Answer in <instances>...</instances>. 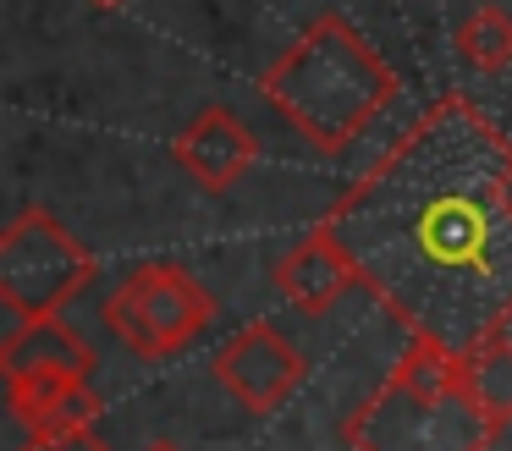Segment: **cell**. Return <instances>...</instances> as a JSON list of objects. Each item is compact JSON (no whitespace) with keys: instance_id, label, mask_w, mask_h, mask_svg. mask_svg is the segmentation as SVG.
<instances>
[{"instance_id":"cell-15","label":"cell","mask_w":512,"mask_h":451,"mask_svg":"<svg viewBox=\"0 0 512 451\" xmlns=\"http://www.w3.org/2000/svg\"><path fill=\"white\" fill-rule=\"evenodd\" d=\"M94 6H127V0H94Z\"/></svg>"},{"instance_id":"cell-11","label":"cell","mask_w":512,"mask_h":451,"mask_svg":"<svg viewBox=\"0 0 512 451\" xmlns=\"http://www.w3.org/2000/svg\"><path fill=\"white\" fill-rule=\"evenodd\" d=\"M463 369H468V385H474L479 407L490 413V424L507 429L512 424V336L496 330V336L474 341L463 352Z\"/></svg>"},{"instance_id":"cell-5","label":"cell","mask_w":512,"mask_h":451,"mask_svg":"<svg viewBox=\"0 0 512 451\" xmlns=\"http://www.w3.org/2000/svg\"><path fill=\"white\" fill-rule=\"evenodd\" d=\"M215 297L182 264H138L111 297H105V325L133 358L166 363L188 352L210 330Z\"/></svg>"},{"instance_id":"cell-3","label":"cell","mask_w":512,"mask_h":451,"mask_svg":"<svg viewBox=\"0 0 512 451\" xmlns=\"http://www.w3.org/2000/svg\"><path fill=\"white\" fill-rule=\"evenodd\" d=\"M496 435L463 352L430 336H408L402 363L342 418L347 451H490Z\"/></svg>"},{"instance_id":"cell-6","label":"cell","mask_w":512,"mask_h":451,"mask_svg":"<svg viewBox=\"0 0 512 451\" xmlns=\"http://www.w3.org/2000/svg\"><path fill=\"white\" fill-rule=\"evenodd\" d=\"M215 380L243 402V413L265 418L276 407H287V396L303 385V358L276 325L254 319L215 352Z\"/></svg>"},{"instance_id":"cell-2","label":"cell","mask_w":512,"mask_h":451,"mask_svg":"<svg viewBox=\"0 0 512 451\" xmlns=\"http://www.w3.org/2000/svg\"><path fill=\"white\" fill-rule=\"evenodd\" d=\"M259 94L320 154H342L397 99V72L342 11H320L259 72Z\"/></svg>"},{"instance_id":"cell-7","label":"cell","mask_w":512,"mask_h":451,"mask_svg":"<svg viewBox=\"0 0 512 451\" xmlns=\"http://www.w3.org/2000/svg\"><path fill=\"white\" fill-rule=\"evenodd\" d=\"M171 154H177V165L204 187V193H232V187L254 171L259 143H254V132L243 127L237 110L210 105V110H199V116L177 132Z\"/></svg>"},{"instance_id":"cell-9","label":"cell","mask_w":512,"mask_h":451,"mask_svg":"<svg viewBox=\"0 0 512 451\" xmlns=\"http://www.w3.org/2000/svg\"><path fill=\"white\" fill-rule=\"evenodd\" d=\"M0 374L6 380H89L94 347H83L61 319H28L0 341Z\"/></svg>"},{"instance_id":"cell-8","label":"cell","mask_w":512,"mask_h":451,"mask_svg":"<svg viewBox=\"0 0 512 451\" xmlns=\"http://www.w3.org/2000/svg\"><path fill=\"white\" fill-rule=\"evenodd\" d=\"M270 281H276V292L287 297L298 314L320 319L358 286V270H353V259H347V248L336 242V231L320 220L309 237H298L276 259V275H270Z\"/></svg>"},{"instance_id":"cell-12","label":"cell","mask_w":512,"mask_h":451,"mask_svg":"<svg viewBox=\"0 0 512 451\" xmlns=\"http://www.w3.org/2000/svg\"><path fill=\"white\" fill-rule=\"evenodd\" d=\"M457 55H463L474 72H507L512 66V11L485 0V6L468 11V22L457 28Z\"/></svg>"},{"instance_id":"cell-10","label":"cell","mask_w":512,"mask_h":451,"mask_svg":"<svg viewBox=\"0 0 512 451\" xmlns=\"http://www.w3.org/2000/svg\"><path fill=\"white\" fill-rule=\"evenodd\" d=\"M6 407L34 435H67V429H94L100 391L89 380H6Z\"/></svg>"},{"instance_id":"cell-4","label":"cell","mask_w":512,"mask_h":451,"mask_svg":"<svg viewBox=\"0 0 512 451\" xmlns=\"http://www.w3.org/2000/svg\"><path fill=\"white\" fill-rule=\"evenodd\" d=\"M94 281V259L50 209L28 204L0 231V303L6 330L28 319H56Z\"/></svg>"},{"instance_id":"cell-13","label":"cell","mask_w":512,"mask_h":451,"mask_svg":"<svg viewBox=\"0 0 512 451\" xmlns=\"http://www.w3.org/2000/svg\"><path fill=\"white\" fill-rule=\"evenodd\" d=\"M23 451H111L94 429H67V435H34Z\"/></svg>"},{"instance_id":"cell-1","label":"cell","mask_w":512,"mask_h":451,"mask_svg":"<svg viewBox=\"0 0 512 451\" xmlns=\"http://www.w3.org/2000/svg\"><path fill=\"white\" fill-rule=\"evenodd\" d=\"M325 226L347 248L358 286L408 336L452 352L512 319V138L474 105L441 99L391 143Z\"/></svg>"},{"instance_id":"cell-14","label":"cell","mask_w":512,"mask_h":451,"mask_svg":"<svg viewBox=\"0 0 512 451\" xmlns=\"http://www.w3.org/2000/svg\"><path fill=\"white\" fill-rule=\"evenodd\" d=\"M144 451H182V446H171V440H155V446H144Z\"/></svg>"}]
</instances>
